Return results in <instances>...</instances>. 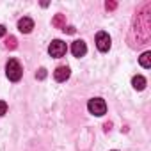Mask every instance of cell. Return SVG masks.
Instances as JSON below:
<instances>
[{"mask_svg": "<svg viewBox=\"0 0 151 151\" xmlns=\"http://www.w3.org/2000/svg\"><path fill=\"white\" fill-rule=\"evenodd\" d=\"M105 7H107V11H114V9L117 7V4H116V2H107Z\"/></svg>", "mask_w": 151, "mask_h": 151, "instance_id": "obj_14", "label": "cell"}, {"mask_svg": "<svg viewBox=\"0 0 151 151\" xmlns=\"http://www.w3.org/2000/svg\"><path fill=\"white\" fill-rule=\"evenodd\" d=\"M87 109H89V112L93 114V116H103L105 112H107V103H105V100H101V98H93V100H89V103H87Z\"/></svg>", "mask_w": 151, "mask_h": 151, "instance_id": "obj_2", "label": "cell"}, {"mask_svg": "<svg viewBox=\"0 0 151 151\" xmlns=\"http://www.w3.org/2000/svg\"><path fill=\"white\" fill-rule=\"evenodd\" d=\"M66 43L64 41H60V39H53L52 43H50V46H48V53L52 55V57H55V59H59V57H62L64 53H66Z\"/></svg>", "mask_w": 151, "mask_h": 151, "instance_id": "obj_3", "label": "cell"}, {"mask_svg": "<svg viewBox=\"0 0 151 151\" xmlns=\"http://www.w3.org/2000/svg\"><path fill=\"white\" fill-rule=\"evenodd\" d=\"M36 77H37L39 80H43V78H46V69H45V68H41V69L37 71V75H36Z\"/></svg>", "mask_w": 151, "mask_h": 151, "instance_id": "obj_13", "label": "cell"}, {"mask_svg": "<svg viewBox=\"0 0 151 151\" xmlns=\"http://www.w3.org/2000/svg\"><path fill=\"white\" fill-rule=\"evenodd\" d=\"M69 75H71V69L68 66H59L55 71H53V78L57 82H66L69 78Z\"/></svg>", "mask_w": 151, "mask_h": 151, "instance_id": "obj_6", "label": "cell"}, {"mask_svg": "<svg viewBox=\"0 0 151 151\" xmlns=\"http://www.w3.org/2000/svg\"><path fill=\"white\" fill-rule=\"evenodd\" d=\"M6 73H7V78L11 82H18L23 75V68L16 59H9L7 64H6Z\"/></svg>", "mask_w": 151, "mask_h": 151, "instance_id": "obj_1", "label": "cell"}, {"mask_svg": "<svg viewBox=\"0 0 151 151\" xmlns=\"http://www.w3.org/2000/svg\"><path fill=\"white\" fill-rule=\"evenodd\" d=\"M96 46L100 52H109L110 50V36L107 32H98L96 34Z\"/></svg>", "mask_w": 151, "mask_h": 151, "instance_id": "obj_4", "label": "cell"}, {"mask_svg": "<svg viewBox=\"0 0 151 151\" xmlns=\"http://www.w3.org/2000/svg\"><path fill=\"white\" fill-rule=\"evenodd\" d=\"M62 30H64V32H68V34H75V29H73V27H64Z\"/></svg>", "mask_w": 151, "mask_h": 151, "instance_id": "obj_15", "label": "cell"}, {"mask_svg": "<svg viewBox=\"0 0 151 151\" xmlns=\"http://www.w3.org/2000/svg\"><path fill=\"white\" fill-rule=\"evenodd\" d=\"M32 29H34V22L30 20V18H22L20 22H18V30L20 32H23V34H29V32H32Z\"/></svg>", "mask_w": 151, "mask_h": 151, "instance_id": "obj_7", "label": "cell"}, {"mask_svg": "<svg viewBox=\"0 0 151 151\" xmlns=\"http://www.w3.org/2000/svg\"><path fill=\"white\" fill-rule=\"evenodd\" d=\"M110 126H112L110 123H105V132H109V130H110Z\"/></svg>", "mask_w": 151, "mask_h": 151, "instance_id": "obj_17", "label": "cell"}, {"mask_svg": "<svg viewBox=\"0 0 151 151\" xmlns=\"http://www.w3.org/2000/svg\"><path fill=\"white\" fill-rule=\"evenodd\" d=\"M52 25L57 27V29H64V27H66V18H64V14H55L53 20H52Z\"/></svg>", "mask_w": 151, "mask_h": 151, "instance_id": "obj_9", "label": "cell"}, {"mask_svg": "<svg viewBox=\"0 0 151 151\" xmlns=\"http://www.w3.org/2000/svg\"><path fill=\"white\" fill-rule=\"evenodd\" d=\"M18 46V41H16V37L14 36H9L7 39H6V48L7 50H14Z\"/></svg>", "mask_w": 151, "mask_h": 151, "instance_id": "obj_11", "label": "cell"}, {"mask_svg": "<svg viewBox=\"0 0 151 151\" xmlns=\"http://www.w3.org/2000/svg\"><path fill=\"white\" fill-rule=\"evenodd\" d=\"M4 36H6V27L0 25V37H4Z\"/></svg>", "mask_w": 151, "mask_h": 151, "instance_id": "obj_16", "label": "cell"}, {"mask_svg": "<svg viewBox=\"0 0 151 151\" xmlns=\"http://www.w3.org/2000/svg\"><path fill=\"white\" fill-rule=\"evenodd\" d=\"M114 151H116V149H114Z\"/></svg>", "mask_w": 151, "mask_h": 151, "instance_id": "obj_18", "label": "cell"}, {"mask_svg": "<svg viewBox=\"0 0 151 151\" xmlns=\"http://www.w3.org/2000/svg\"><path fill=\"white\" fill-rule=\"evenodd\" d=\"M132 86L137 89V91H142L146 87V78L142 77V75H135V77L132 78Z\"/></svg>", "mask_w": 151, "mask_h": 151, "instance_id": "obj_8", "label": "cell"}, {"mask_svg": "<svg viewBox=\"0 0 151 151\" xmlns=\"http://www.w3.org/2000/svg\"><path fill=\"white\" fill-rule=\"evenodd\" d=\"M71 53H73L75 57H84V55L87 53V45H86L82 39L75 41V43L71 45Z\"/></svg>", "mask_w": 151, "mask_h": 151, "instance_id": "obj_5", "label": "cell"}, {"mask_svg": "<svg viewBox=\"0 0 151 151\" xmlns=\"http://www.w3.org/2000/svg\"><path fill=\"white\" fill-rule=\"evenodd\" d=\"M6 112H7V103L0 100V116H4Z\"/></svg>", "mask_w": 151, "mask_h": 151, "instance_id": "obj_12", "label": "cell"}, {"mask_svg": "<svg viewBox=\"0 0 151 151\" xmlns=\"http://www.w3.org/2000/svg\"><path fill=\"white\" fill-rule=\"evenodd\" d=\"M139 62H140V66L142 68H151V52H144L142 55H140V59H139Z\"/></svg>", "mask_w": 151, "mask_h": 151, "instance_id": "obj_10", "label": "cell"}]
</instances>
